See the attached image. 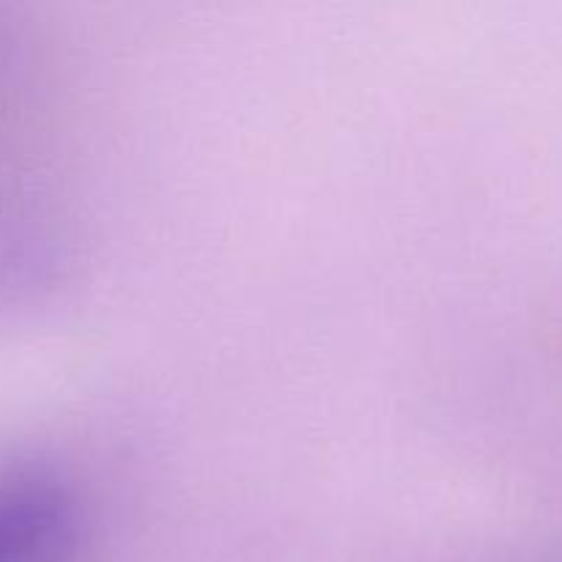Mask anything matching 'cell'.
<instances>
[{
  "mask_svg": "<svg viewBox=\"0 0 562 562\" xmlns=\"http://www.w3.org/2000/svg\"><path fill=\"white\" fill-rule=\"evenodd\" d=\"M80 527V505L58 477L0 470V562H71Z\"/></svg>",
  "mask_w": 562,
  "mask_h": 562,
  "instance_id": "1",
  "label": "cell"
}]
</instances>
